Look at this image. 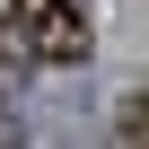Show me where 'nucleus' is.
<instances>
[{
    "mask_svg": "<svg viewBox=\"0 0 149 149\" xmlns=\"http://www.w3.org/2000/svg\"><path fill=\"white\" fill-rule=\"evenodd\" d=\"M0 44H9L18 61H88L97 53V18H88V0H9V26H0Z\"/></svg>",
    "mask_w": 149,
    "mask_h": 149,
    "instance_id": "f257e3e1",
    "label": "nucleus"
}]
</instances>
